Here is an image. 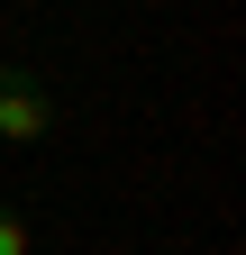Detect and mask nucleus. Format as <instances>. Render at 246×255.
<instances>
[{"mask_svg": "<svg viewBox=\"0 0 246 255\" xmlns=\"http://www.w3.org/2000/svg\"><path fill=\"white\" fill-rule=\"evenodd\" d=\"M55 137V101L37 73H18V64H0V146H46Z\"/></svg>", "mask_w": 246, "mask_h": 255, "instance_id": "obj_1", "label": "nucleus"}, {"mask_svg": "<svg viewBox=\"0 0 246 255\" xmlns=\"http://www.w3.org/2000/svg\"><path fill=\"white\" fill-rule=\"evenodd\" d=\"M0 255H37V228H27L18 201H0Z\"/></svg>", "mask_w": 246, "mask_h": 255, "instance_id": "obj_2", "label": "nucleus"}]
</instances>
